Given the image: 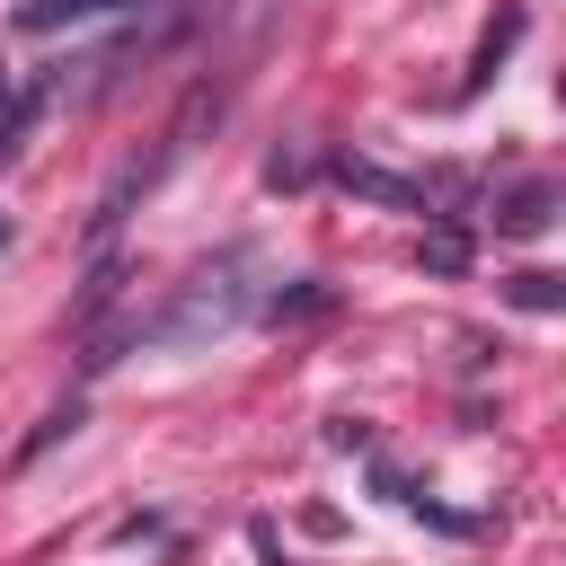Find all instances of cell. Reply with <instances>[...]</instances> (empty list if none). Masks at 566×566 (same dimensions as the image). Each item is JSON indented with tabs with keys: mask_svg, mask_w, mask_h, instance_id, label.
Wrapping results in <instances>:
<instances>
[{
	"mask_svg": "<svg viewBox=\"0 0 566 566\" xmlns=\"http://www.w3.org/2000/svg\"><path fill=\"white\" fill-rule=\"evenodd\" d=\"M0 248H9V221H0Z\"/></svg>",
	"mask_w": 566,
	"mask_h": 566,
	"instance_id": "8992f818",
	"label": "cell"
},
{
	"mask_svg": "<svg viewBox=\"0 0 566 566\" xmlns=\"http://www.w3.org/2000/svg\"><path fill=\"white\" fill-rule=\"evenodd\" d=\"M513 301H531V310H548V301H557V274H513Z\"/></svg>",
	"mask_w": 566,
	"mask_h": 566,
	"instance_id": "5b68a950",
	"label": "cell"
},
{
	"mask_svg": "<svg viewBox=\"0 0 566 566\" xmlns=\"http://www.w3.org/2000/svg\"><path fill=\"white\" fill-rule=\"evenodd\" d=\"M115 9H133V0H27L18 27H27V35H62V27H97V18H115Z\"/></svg>",
	"mask_w": 566,
	"mask_h": 566,
	"instance_id": "7a4b0ae2",
	"label": "cell"
},
{
	"mask_svg": "<svg viewBox=\"0 0 566 566\" xmlns=\"http://www.w3.org/2000/svg\"><path fill=\"white\" fill-rule=\"evenodd\" d=\"M44 97H53L44 80H35V88H9V97H0V159H18V150H27V124L44 115Z\"/></svg>",
	"mask_w": 566,
	"mask_h": 566,
	"instance_id": "277c9868",
	"label": "cell"
},
{
	"mask_svg": "<svg viewBox=\"0 0 566 566\" xmlns=\"http://www.w3.org/2000/svg\"><path fill=\"white\" fill-rule=\"evenodd\" d=\"M548 203H557L548 186H513V195H495V212H486V221H495V230H513V239H531V230H548Z\"/></svg>",
	"mask_w": 566,
	"mask_h": 566,
	"instance_id": "3957f363",
	"label": "cell"
},
{
	"mask_svg": "<svg viewBox=\"0 0 566 566\" xmlns=\"http://www.w3.org/2000/svg\"><path fill=\"white\" fill-rule=\"evenodd\" d=\"M239 310H248V292H239V256H221V265L186 274V292H177L142 336H159V345H195V336H221Z\"/></svg>",
	"mask_w": 566,
	"mask_h": 566,
	"instance_id": "6da1fadb",
	"label": "cell"
},
{
	"mask_svg": "<svg viewBox=\"0 0 566 566\" xmlns=\"http://www.w3.org/2000/svg\"><path fill=\"white\" fill-rule=\"evenodd\" d=\"M0 97H9V71H0Z\"/></svg>",
	"mask_w": 566,
	"mask_h": 566,
	"instance_id": "52a82bcc",
	"label": "cell"
}]
</instances>
